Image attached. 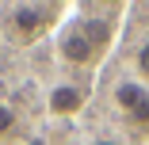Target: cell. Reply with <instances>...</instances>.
Returning a JSON list of instances; mask_svg holds the SVG:
<instances>
[{"label":"cell","instance_id":"3","mask_svg":"<svg viewBox=\"0 0 149 145\" xmlns=\"http://www.w3.org/2000/svg\"><path fill=\"white\" fill-rule=\"evenodd\" d=\"M84 88H77V84H54L50 96H46V111L57 114V119H73L77 111H84Z\"/></svg>","mask_w":149,"mask_h":145},{"label":"cell","instance_id":"8","mask_svg":"<svg viewBox=\"0 0 149 145\" xmlns=\"http://www.w3.org/2000/svg\"><path fill=\"white\" fill-rule=\"evenodd\" d=\"M92 145H118V141H107V137H103V141H92Z\"/></svg>","mask_w":149,"mask_h":145},{"label":"cell","instance_id":"7","mask_svg":"<svg viewBox=\"0 0 149 145\" xmlns=\"http://www.w3.org/2000/svg\"><path fill=\"white\" fill-rule=\"evenodd\" d=\"M27 145H50L46 137H31V141H27Z\"/></svg>","mask_w":149,"mask_h":145},{"label":"cell","instance_id":"5","mask_svg":"<svg viewBox=\"0 0 149 145\" xmlns=\"http://www.w3.org/2000/svg\"><path fill=\"white\" fill-rule=\"evenodd\" d=\"M134 65H138V73L149 80V42H141V46H138V53H134Z\"/></svg>","mask_w":149,"mask_h":145},{"label":"cell","instance_id":"2","mask_svg":"<svg viewBox=\"0 0 149 145\" xmlns=\"http://www.w3.org/2000/svg\"><path fill=\"white\" fill-rule=\"evenodd\" d=\"M57 8H46V4H15L12 8V27L23 35V38H38L46 27H50V15Z\"/></svg>","mask_w":149,"mask_h":145},{"label":"cell","instance_id":"1","mask_svg":"<svg viewBox=\"0 0 149 145\" xmlns=\"http://www.w3.org/2000/svg\"><path fill=\"white\" fill-rule=\"evenodd\" d=\"M103 46H107V31H96V23L73 27L61 35V57L69 65H92L103 53Z\"/></svg>","mask_w":149,"mask_h":145},{"label":"cell","instance_id":"6","mask_svg":"<svg viewBox=\"0 0 149 145\" xmlns=\"http://www.w3.org/2000/svg\"><path fill=\"white\" fill-rule=\"evenodd\" d=\"M12 126H15V114H12L8 107H0V134H8Z\"/></svg>","mask_w":149,"mask_h":145},{"label":"cell","instance_id":"4","mask_svg":"<svg viewBox=\"0 0 149 145\" xmlns=\"http://www.w3.org/2000/svg\"><path fill=\"white\" fill-rule=\"evenodd\" d=\"M115 107L123 111V114H138L141 107H149V88L141 80H123L115 88Z\"/></svg>","mask_w":149,"mask_h":145}]
</instances>
